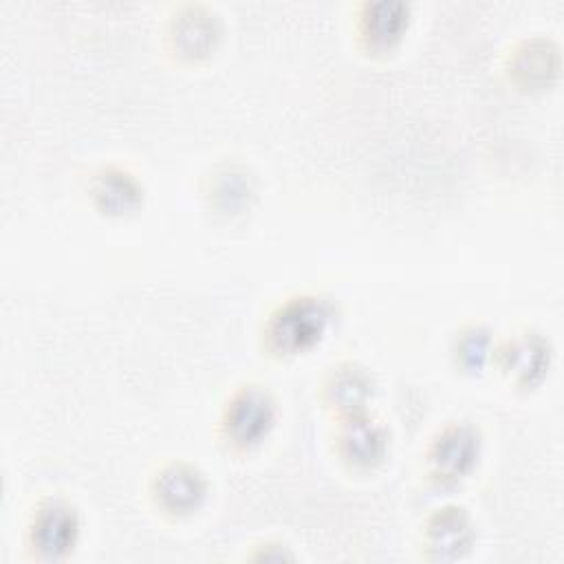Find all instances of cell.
Listing matches in <instances>:
<instances>
[{"mask_svg": "<svg viewBox=\"0 0 564 564\" xmlns=\"http://www.w3.org/2000/svg\"><path fill=\"white\" fill-rule=\"evenodd\" d=\"M82 538V516L73 502L59 496L42 498L26 522V546L44 562H59L73 555Z\"/></svg>", "mask_w": 564, "mask_h": 564, "instance_id": "4", "label": "cell"}, {"mask_svg": "<svg viewBox=\"0 0 564 564\" xmlns=\"http://www.w3.org/2000/svg\"><path fill=\"white\" fill-rule=\"evenodd\" d=\"M223 37L220 15L198 2L181 4L172 11L165 29L167 48L174 57L185 62L207 59Z\"/></svg>", "mask_w": 564, "mask_h": 564, "instance_id": "7", "label": "cell"}, {"mask_svg": "<svg viewBox=\"0 0 564 564\" xmlns=\"http://www.w3.org/2000/svg\"><path fill=\"white\" fill-rule=\"evenodd\" d=\"M375 388V377L366 366L357 361H339L324 375L319 397L335 416H344L370 410Z\"/></svg>", "mask_w": 564, "mask_h": 564, "instance_id": "11", "label": "cell"}, {"mask_svg": "<svg viewBox=\"0 0 564 564\" xmlns=\"http://www.w3.org/2000/svg\"><path fill=\"white\" fill-rule=\"evenodd\" d=\"M496 341L491 330L485 324H467L463 326L452 341V357L456 368L465 372H480L487 364H491Z\"/></svg>", "mask_w": 564, "mask_h": 564, "instance_id": "14", "label": "cell"}, {"mask_svg": "<svg viewBox=\"0 0 564 564\" xmlns=\"http://www.w3.org/2000/svg\"><path fill=\"white\" fill-rule=\"evenodd\" d=\"M480 456V430L467 421H454L432 436L425 452V474L438 487H456L476 471Z\"/></svg>", "mask_w": 564, "mask_h": 564, "instance_id": "3", "label": "cell"}, {"mask_svg": "<svg viewBox=\"0 0 564 564\" xmlns=\"http://www.w3.org/2000/svg\"><path fill=\"white\" fill-rule=\"evenodd\" d=\"M333 449L348 469L372 471L388 458L390 432L370 410L335 416Z\"/></svg>", "mask_w": 564, "mask_h": 564, "instance_id": "5", "label": "cell"}, {"mask_svg": "<svg viewBox=\"0 0 564 564\" xmlns=\"http://www.w3.org/2000/svg\"><path fill=\"white\" fill-rule=\"evenodd\" d=\"M412 7L403 0H368L355 11V33L366 53H390L408 33Z\"/></svg>", "mask_w": 564, "mask_h": 564, "instance_id": "9", "label": "cell"}, {"mask_svg": "<svg viewBox=\"0 0 564 564\" xmlns=\"http://www.w3.org/2000/svg\"><path fill=\"white\" fill-rule=\"evenodd\" d=\"M476 542V524L460 505L436 509L423 529V546L430 560L452 562L465 557Z\"/></svg>", "mask_w": 564, "mask_h": 564, "instance_id": "10", "label": "cell"}, {"mask_svg": "<svg viewBox=\"0 0 564 564\" xmlns=\"http://www.w3.org/2000/svg\"><path fill=\"white\" fill-rule=\"evenodd\" d=\"M491 364L509 383L531 390L546 379L553 364V346L542 333L522 330L496 344Z\"/></svg>", "mask_w": 564, "mask_h": 564, "instance_id": "8", "label": "cell"}, {"mask_svg": "<svg viewBox=\"0 0 564 564\" xmlns=\"http://www.w3.org/2000/svg\"><path fill=\"white\" fill-rule=\"evenodd\" d=\"M280 408L273 392L262 383L236 388L218 416V436L231 452H251L260 447L278 425Z\"/></svg>", "mask_w": 564, "mask_h": 564, "instance_id": "2", "label": "cell"}, {"mask_svg": "<svg viewBox=\"0 0 564 564\" xmlns=\"http://www.w3.org/2000/svg\"><path fill=\"white\" fill-rule=\"evenodd\" d=\"M88 196L104 216L121 218L134 214L145 198L141 181L121 165H106L93 174Z\"/></svg>", "mask_w": 564, "mask_h": 564, "instance_id": "13", "label": "cell"}, {"mask_svg": "<svg viewBox=\"0 0 564 564\" xmlns=\"http://www.w3.org/2000/svg\"><path fill=\"white\" fill-rule=\"evenodd\" d=\"M148 491L161 513L187 518L205 507L209 498V480L194 463L170 460L152 474Z\"/></svg>", "mask_w": 564, "mask_h": 564, "instance_id": "6", "label": "cell"}, {"mask_svg": "<svg viewBox=\"0 0 564 564\" xmlns=\"http://www.w3.org/2000/svg\"><path fill=\"white\" fill-rule=\"evenodd\" d=\"M507 70L524 90L546 88L560 75V48L549 37H524L509 51Z\"/></svg>", "mask_w": 564, "mask_h": 564, "instance_id": "12", "label": "cell"}, {"mask_svg": "<svg viewBox=\"0 0 564 564\" xmlns=\"http://www.w3.org/2000/svg\"><path fill=\"white\" fill-rule=\"evenodd\" d=\"M337 306L322 293L282 300L262 322V348L278 359H293L319 346L337 322Z\"/></svg>", "mask_w": 564, "mask_h": 564, "instance_id": "1", "label": "cell"}]
</instances>
